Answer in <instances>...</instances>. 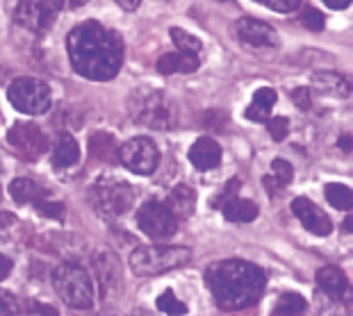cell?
<instances>
[{"label": "cell", "mask_w": 353, "mask_h": 316, "mask_svg": "<svg viewBox=\"0 0 353 316\" xmlns=\"http://www.w3.org/2000/svg\"><path fill=\"white\" fill-rule=\"evenodd\" d=\"M94 275L99 280L101 298L103 303H112L123 287V266L121 260L117 257V253L112 251H99L94 255Z\"/></svg>", "instance_id": "obj_10"}, {"label": "cell", "mask_w": 353, "mask_h": 316, "mask_svg": "<svg viewBox=\"0 0 353 316\" xmlns=\"http://www.w3.org/2000/svg\"><path fill=\"white\" fill-rule=\"evenodd\" d=\"M205 282L221 310H244L260 300L267 277L260 266L244 260H223L208 268Z\"/></svg>", "instance_id": "obj_2"}, {"label": "cell", "mask_w": 353, "mask_h": 316, "mask_svg": "<svg viewBox=\"0 0 353 316\" xmlns=\"http://www.w3.org/2000/svg\"><path fill=\"white\" fill-rule=\"evenodd\" d=\"M221 209H223V216L232 223H251L258 219V205L246 198H232Z\"/></svg>", "instance_id": "obj_21"}, {"label": "cell", "mask_w": 353, "mask_h": 316, "mask_svg": "<svg viewBox=\"0 0 353 316\" xmlns=\"http://www.w3.org/2000/svg\"><path fill=\"white\" fill-rule=\"evenodd\" d=\"M80 160V146L78 141L73 139V134L62 132L55 141V148H52V164L59 169L73 167Z\"/></svg>", "instance_id": "obj_20"}, {"label": "cell", "mask_w": 353, "mask_h": 316, "mask_svg": "<svg viewBox=\"0 0 353 316\" xmlns=\"http://www.w3.org/2000/svg\"><path fill=\"white\" fill-rule=\"evenodd\" d=\"M7 141L14 153H19L26 162H34L48 148V139L34 123H17L7 132Z\"/></svg>", "instance_id": "obj_11"}, {"label": "cell", "mask_w": 353, "mask_h": 316, "mask_svg": "<svg viewBox=\"0 0 353 316\" xmlns=\"http://www.w3.org/2000/svg\"><path fill=\"white\" fill-rule=\"evenodd\" d=\"M337 146H340L342 150H347V153H351V150H353V137H351V134H342L340 141H337Z\"/></svg>", "instance_id": "obj_41"}, {"label": "cell", "mask_w": 353, "mask_h": 316, "mask_svg": "<svg viewBox=\"0 0 353 316\" xmlns=\"http://www.w3.org/2000/svg\"><path fill=\"white\" fill-rule=\"evenodd\" d=\"M349 316H353V314H349Z\"/></svg>", "instance_id": "obj_47"}, {"label": "cell", "mask_w": 353, "mask_h": 316, "mask_svg": "<svg viewBox=\"0 0 353 316\" xmlns=\"http://www.w3.org/2000/svg\"><path fill=\"white\" fill-rule=\"evenodd\" d=\"M192 251L185 246H141L130 255V268L134 275H160L190 264Z\"/></svg>", "instance_id": "obj_5"}, {"label": "cell", "mask_w": 353, "mask_h": 316, "mask_svg": "<svg viewBox=\"0 0 353 316\" xmlns=\"http://www.w3.org/2000/svg\"><path fill=\"white\" fill-rule=\"evenodd\" d=\"M39 12H41V30L48 28L55 21L57 12L64 7V0H39Z\"/></svg>", "instance_id": "obj_28"}, {"label": "cell", "mask_w": 353, "mask_h": 316, "mask_svg": "<svg viewBox=\"0 0 353 316\" xmlns=\"http://www.w3.org/2000/svg\"><path fill=\"white\" fill-rule=\"evenodd\" d=\"M292 214H294L296 219L303 223V228L307 232H312V235L326 237L333 232V221H330L310 198H305V196H299V198L292 200Z\"/></svg>", "instance_id": "obj_12"}, {"label": "cell", "mask_w": 353, "mask_h": 316, "mask_svg": "<svg viewBox=\"0 0 353 316\" xmlns=\"http://www.w3.org/2000/svg\"><path fill=\"white\" fill-rule=\"evenodd\" d=\"M171 39H174L176 46L183 52H192V55H199L203 50V43L199 36H194L192 32H187L183 28H171Z\"/></svg>", "instance_id": "obj_27"}, {"label": "cell", "mask_w": 353, "mask_h": 316, "mask_svg": "<svg viewBox=\"0 0 353 316\" xmlns=\"http://www.w3.org/2000/svg\"><path fill=\"white\" fill-rule=\"evenodd\" d=\"M307 310V300L301 296V293H283L276 303V314L278 316H303Z\"/></svg>", "instance_id": "obj_25"}, {"label": "cell", "mask_w": 353, "mask_h": 316, "mask_svg": "<svg viewBox=\"0 0 353 316\" xmlns=\"http://www.w3.org/2000/svg\"><path fill=\"white\" fill-rule=\"evenodd\" d=\"M34 207L39 209L41 214L50 216V219H62V216H64V205H62V202H52L48 198H43L39 202H34Z\"/></svg>", "instance_id": "obj_35"}, {"label": "cell", "mask_w": 353, "mask_h": 316, "mask_svg": "<svg viewBox=\"0 0 353 316\" xmlns=\"http://www.w3.org/2000/svg\"><path fill=\"white\" fill-rule=\"evenodd\" d=\"M190 162L194 169L199 171H210L216 169L221 164V146L219 141H214L212 137H201L194 141V146L190 148Z\"/></svg>", "instance_id": "obj_16"}, {"label": "cell", "mask_w": 353, "mask_h": 316, "mask_svg": "<svg viewBox=\"0 0 353 316\" xmlns=\"http://www.w3.org/2000/svg\"><path fill=\"white\" fill-rule=\"evenodd\" d=\"M89 153H92L96 160L101 162H112L114 160L117 153V144H114V137L108 132H96L92 139H89Z\"/></svg>", "instance_id": "obj_23"}, {"label": "cell", "mask_w": 353, "mask_h": 316, "mask_svg": "<svg viewBox=\"0 0 353 316\" xmlns=\"http://www.w3.org/2000/svg\"><path fill=\"white\" fill-rule=\"evenodd\" d=\"M237 36L246 46L253 48H276L278 46V34L272 25H267L265 21L244 17L237 21Z\"/></svg>", "instance_id": "obj_13"}, {"label": "cell", "mask_w": 353, "mask_h": 316, "mask_svg": "<svg viewBox=\"0 0 353 316\" xmlns=\"http://www.w3.org/2000/svg\"><path fill=\"white\" fill-rule=\"evenodd\" d=\"M276 101H278V94L274 92L272 87H260L258 92H255L251 105H255V107H260V109L272 112V107L276 105Z\"/></svg>", "instance_id": "obj_31"}, {"label": "cell", "mask_w": 353, "mask_h": 316, "mask_svg": "<svg viewBox=\"0 0 353 316\" xmlns=\"http://www.w3.org/2000/svg\"><path fill=\"white\" fill-rule=\"evenodd\" d=\"M10 193H12V198L19 202V205H28V202H32V205H34V202L48 198L46 187H41L32 178H17L10 185Z\"/></svg>", "instance_id": "obj_18"}, {"label": "cell", "mask_w": 353, "mask_h": 316, "mask_svg": "<svg viewBox=\"0 0 353 316\" xmlns=\"http://www.w3.org/2000/svg\"><path fill=\"white\" fill-rule=\"evenodd\" d=\"M312 89L321 96L349 98L353 94V80L335 71H319L312 75Z\"/></svg>", "instance_id": "obj_15"}, {"label": "cell", "mask_w": 353, "mask_h": 316, "mask_svg": "<svg viewBox=\"0 0 353 316\" xmlns=\"http://www.w3.org/2000/svg\"><path fill=\"white\" fill-rule=\"evenodd\" d=\"M272 171H274V178L278 180V185H281V187L290 185L292 178H294V169H292V164L288 160H281V157L274 160Z\"/></svg>", "instance_id": "obj_32"}, {"label": "cell", "mask_w": 353, "mask_h": 316, "mask_svg": "<svg viewBox=\"0 0 353 316\" xmlns=\"http://www.w3.org/2000/svg\"><path fill=\"white\" fill-rule=\"evenodd\" d=\"M119 160L128 171L139 173V176H151L160 164V153L148 137H132L119 148Z\"/></svg>", "instance_id": "obj_9"}, {"label": "cell", "mask_w": 353, "mask_h": 316, "mask_svg": "<svg viewBox=\"0 0 353 316\" xmlns=\"http://www.w3.org/2000/svg\"><path fill=\"white\" fill-rule=\"evenodd\" d=\"M267 130L274 137L276 144H281V141H285V137H288V132H290V121L285 116L269 118V121H267Z\"/></svg>", "instance_id": "obj_33"}, {"label": "cell", "mask_w": 353, "mask_h": 316, "mask_svg": "<svg viewBox=\"0 0 353 316\" xmlns=\"http://www.w3.org/2000/svg\"><path fill=\"white\" fill-rule=\"evenodd\" d=\"M96 316H121V314H117L114 310H105V312H101V314H96Z\"/></svg>", "instance_id": "obj_45"}, {"label": "cell", "mask_w": 353, "mask_h": 316, "mask_svg": "<svg viewBox=\"0 0 353 316\" xmlns=\"http://www.w3.org/2000/svg\"><path fill=\"white\" fill-rule=\"evenodd\" d=\"M12 268H14V262H12L10 257H7V255L0 253V282H3L5 277H10Z\"/></svg>", "instance_id": "obj_39"}, {"label": "cell", "mask_w": 353, "mask_h": 316, "mask_svg": "<svg viewBox=\"0 0 353 316\" xmlns=\"http://www.w3.org/2000/svg\"><path fill=\"white\" fill-rule=\"evenodd\" d=\"M324 193H326V200L335 209H342V212L353 209V189L351 187L340 185V182H330V185H326Z\"/></svg>", "instance_id": "obj_24"}, {"label": "cell", "mask_w": 353, "mask_h": 316, "mask_svg": "<svg viewBox=\"0 0 353 316\" xmlns=\"http://www.w3.org/2000/svg\"><path fill=\"white\" fill-rule=\"evenodd\" d=\"M155 305H157V310L164 312V314H169V316H183V314H187V305L183 303V300L176 298L174 289H164V293L157 296Z\"/></svg>", "instance_id": "obj_26"}, {"label": "cell", "mask_w": 353, "mask_h": 316, "mask_svg": "<svg viewBox=\"0 0 353 316\" xmlns=\"http://www.w3.org/2000/svg\"><path fill=\"white\" fill-rule=\"evenodd\" d=\"M87 3H92V0H69V7L71 10H78V7L87 5Z\"/></svg>", "instance_id": "obj_44"}, {"label": "cell", "mask_w": 353, "mask_h": 316, "mask_svg": "<svg viewBox=\"0 0 353 316\" xmlns=\"http://www.w3.org/2000/svg\"><path fill=\"white\" fill-rule=\"evenodd\" d=\"M137 225L141 232H146L155 242H167V239L176 235L178 219L171 214V209L164 202L151 200L137 212Z\"/></svg>", "instance_id": "obj_8"}, {"label": "cell", "mask_w": 353, "mask_h": 316, "mask_svg": "<svg viewBox=\"0 0 353 316\" xmlns=\"http://www.w3.org/2000/svg\"><path fill=\"white\" fill-rule=\"evenodd\" d=\"M128 112L137 125L151 127V130H171L178 123L176 103L151 87H141L128 98Z\"/></svg>", "instance_id": "obj_3"}, {"label": "cell", "mask_w": 353, "mask_h": 316, "mask_svg": "<svg viewBox=\"0 0 353 316\" xmlns=\"http://www.w3.org/2000/svg\"><path fill=\"white\" fill-rule=\"evenodd\" d=\"M167 207L171 209V214H174L176 219H190L194 214V207H196V193H194L192 187L178 185L174 187V191L169 196Z\"/></svg>", "instance_id": "obj_19"}, {"label": "cell", "mask_w": 353, "mask_h": 316, "mask_svg": "<svg viewBox=\"0 0 353 316\" xmlns=\"http://www.w3.org/2000/svg\"><path fill=\"white\" fill-rule=\"evenodd\" d=\"M21 316H59V312L48 303H39V300H26L21 307Z\"/></svg>", "instance_id": "obj_29"}, {"label": "cell", "mask_w": 353, "mask_h": 316, "mask_svg": "<svg viewBox=\"0 0 353 316\" xmlns=\"http://www.w3.org/2000/svg\"><path fill=\"white\" fill-rule=\"evenodd\" d=\"M201 59L199 55H192V52H167L157 59V71L162 75H174V73H194L199 69Z\"/></svg>", "instance_id": "obj_17"}, {"label": "cell", "mask_w": 353, "mask_h": 316, "mask_svg": "<svg viewBox=\"0 0 353 316\" xmlns=\"http://www.w3.org/2000/svg\"><path fill=\"white\" fill-rule=\"evenodd\" d=\"M292 101L299 105V109L307 112L312 107V96H310V87H296L292 89Z\"/></svg>", "instance_id": "obj_38"}, {"label": "cell", "mask_w": 353, "mask_h": 316, "mask_svg": "<svg viewBox=\"0 0 353 316\" xmlns=\"http://www.w3.org/2000/svg\"><path fill=\"white\" fill-rule=\"evenodd\" d=\"M73 71L87 80L105 82L117 78L123 62V43L114 30L96 21L76 25L66 36Z\"/></svg>", "instance_id": "obj_1"}, {"label": "cell", "mask_w": 353, "mask_h": 316, "mask_svg": "<svg viewBox=\"0 0 353 316\" xmlns=\"http://www.w3.org/2000/svg\"><path fill=\"white\" fill-rule=\"evenodd\" d=\"M14 21L26 28V30H32V32H39L41 30V12H39V5L34 0H19L17 10H14Z\"/></svg>", "instance_id": "obj_22"}, {"label": "cell", "mask_w": 353, "mask_h": 316, "mask_svg": "<svg viewBox=\"0 0 353 316\" xmlns=\"http://www.w3.org/2000/svg\"><path fill=\"white\" fill-rule=\"evenodd\" d=\"M317 284L321 287V291L328 293L337 303H344V305L353 303V284L347 280V275L342 273V268L321 266L317 271Z\"/></svg>", "instance_id": "obj_14"}, {"label": "cell", "mask_w": 353, "mask_h": 316, "mask_svg": "<svg viewBox=\"0 0 353 316\" xmlns=\"http://www.w3.org/2000/svg\"><path fill=\"white\" fill-rule=\"evenodd\" d=\"M139 3H141V0H117V5L121 7V10H125V12H132V10H137V7H139Z\"/></svg>", "instance_id": "obj_42"}, {"label": "cell", "mask_w": 353, "mask_h": 316, "mask_svg": "<svg viewBox=\"0 0 353 316\" xmlns=\"http://www.w3.org/2000/svg\"><path fill=\"white\" fill-rule=\"evenodd\" d=\"M301 23H303V28L310 30V32H321L324 25H326V19H324V14H321L319 10L307 7V10L301 14Z\"/></svg>", "instance_id": "obj_30"}, {"label": "cell", "mask_w": 353, "mask_h": 316, "mask_svg": "<svg viewBox=\"0 0 353 316\" xmlns=\"http://www.w3.org/2000/svg\"><path fill=\"white\" fill-rule=\"evenodd\" d=\"M239 187H242V182H239L237 178H232L230 182L226 185V189H223L221 193H219V198H216L212 205L214 207H223L226 202H230L232 198H237V193H239Z\"/></svg>", "instance_id": "obj_36"}, {"label": "cell", "mask_w": 353, "mask_h": 316, "mask_svg": "<svg viewBox=\"0 0 353 316\" xmlns=\"http://www.w3.org/2000/svg\"><path fill=\"white\" fill-rule=\"evenodd\" d=\"M258 3L267 5L269 10H274V12L290 14V12H294L299 5H301V0H258Z\"/></svg>", "instance_id": "obj_37"}, {"label": "cell", "mask_w": 353, "mask_h": 316, "mask_svg": "<svg viewBox=\"0 0 353 316\" xmlns=\"http://www.w3.org/2000/svg\"><path fill=\"white\" fill-rule=\"evenodd\" d=\"M92 200L105 216H123L134 202V189L117 176H103L92 187Z\"/></svg>", "instance_id": "obj_6"}, {"label": "cell", "mask_w": 353, "mask_h": 316, "mask_svg": "<svg viewBox=\"0 0 353 316\" xmlns=\"http://www.w3.org/2000/svg\"><path fill=\"white\" fill-rule=\"evenodd\" d=\"M7 98L17 107L21 114H43L50 109L52 98H50V87L39 78H19L14 80L10 89H7Z\"/></svg>", "instance_id": "obj_7"}, {"label": "cell", "mask_w": 353, "mask_h": 316, "mask_svg": "<svg viewBox=\"0 0 353 316\" xmlns=\"http://www.w3.org/2000/svg\"><path fill=\"white\" fill-rule=\"evenodd\" d=\"M342 228H344V232H351L353 235V214H349L347 219L342 221Z\"/></svg>", "instance_id": "obj_43"}, {"label": "cell", "mask_w": 353, "mask_h": 316, "mask_svg": "<svg viewBox=\"0 0 353 316\" xmlns=\"http://www.w3.org/2000/svg\"><path fill=\"white\" fill-rule=\"evenodd\" d=\"M324 3L330 7V10H347L353 0H324Z\"/></svg>", "instance_id": "obj_40"}, {"label": "cell", "mask_w": 353, "mask_h": 316, "mask_svg": "<svg viewBox=\"0 0 353 316\" xmlns=\"http://www.w3.org/2000/svg\"><path fill=\"white\" fill-rule=\"evenodd\" d=\"M139 316H148V314H139Z\"/></svg>", "instance_id": "obj_46"}, {"label": "cell", "mask_w": 353, "mask_h": 316, "mask_svg": "<svg viewBox=\"0 0 353 316\" xmlns=\"http://www.w3.org/2000/svg\"><path fill=\"white\" fill-rule=\"evenodd\" d=\"M0 316H21L19 300L5 289H0Z\"/></svg>", "instance_id": "obj_34"}, {"label": "cell", "mask_w": 353, "mask_h": 316, "mask_svg": "<svg viewBox=\"0 0 353 316\" xmlns=\"http://www.w3.org/2000/svg\"><path fill=\"white\" fill-rule=\"evenodd\" d=\"M57 296L73 310H89L94 305V282L89 271L78 262H64L52 273Z\"/></svg>", "instance_id": "obj_4"}]
</instances>
